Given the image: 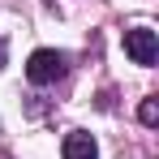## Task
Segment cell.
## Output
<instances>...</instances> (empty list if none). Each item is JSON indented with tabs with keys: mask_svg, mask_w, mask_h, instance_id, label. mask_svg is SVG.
<instances>
[{
	"mask_svg": "<svg viewBox=\"0 0 159 159\" xmlns=\"http://www.w3.org/2000/svg\"><path fill=\"white\" fill-rule=\"evenodd\" d=\"M65 69H69V56L56 52V48H39V52L26 60V78L34 82V86H52V82H60Z\"/></svg>",
	"mask_w": 159,
	"mask_h": 159,
	"instance_id": "cell-1",
	"label": "cell"
},
{
	"mask_svg": "<svg viewBox=\"0 0 159 159\" xmlns=\"http://www.w3.org/2000/svg\"><path fill=\"white\" fill-rule=\"evenodd\" d=\"M125 56H129L133 65H155V60H159V34L151 26L125 30Z\"/></svg>",
	"mask_w": 159,
	"mask_h": 159,
	"instance_id": "cell-2",
	"label": "cell"
},
{
	"mask_svg": "<svg viewBox=\"0 0 159 159\" xmlns=\"http://www.w3.org/2000/svg\"><path fill=\"white\" fill-rule=\"evenodd\" d=\"M60 155L65 159H99V146H95V138H90L86 129H73V133H65Z\"/></svg>",
	"mask_w": 159,
	"mask_h": 159,
	"instance_id": "cell-3",
	"label": "cell"
},
{
	"mask_svg": "<svg viewBox=\"0 0 159 159\" xmlns=\"http://www.w3.org/2000/svg\"><path fill=\"white\" fill-rule=\"evenodd\" d=\"M138 116H142V125H155V120H159V103H155V99H146V103L138 107Z\"/></svg>",
	"mask_w": 159,
	"mask_h": 159,
	"instance_id": "cell-4",
	"label": "cell"
},
{
	"mask_svg": "<svg viewBox=\"0 0 159 159\" xmlns=\"http://www.w3.org/2000/svg\"><path fill=\"white\" fill-rule=\"evenodd\" d=\"M0 56H4V43H0Z\"/></svg>",
	"mask_w": 159,
	"mask_h": 159,
	"instance_id": "cell-5",
	"label": "cell"
}]
</instances>
